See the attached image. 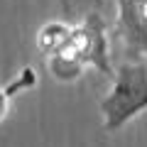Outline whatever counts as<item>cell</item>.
I'll return each mask as SVG.
<instances>
[{
	"label": "cell",
	"instance_id": "277c9868",
	"mask_svg": "<svg viewBox=\"0 0 147 147\" xmlns=\"http://www.w3.org/2000/svg\"><path fill=\"white\" fill-rule=\"evenodd\" d=\"M74 37V25H64V22H49L37 32V47L44 57H54L69 49Z\"/></svg>",
	"mask_w": 147,
	"mask_h": 147
},
{
	"label": "cell",
	"instance_id": "5b68a950",
	"mask_svg": "<svg viewBox=\"0 0 147 147\" xmlns=\"http://www.w3.org/2000/svg\"><path fill=\"white\" fill-rule=\"evenodd\" d=\"M34 84H37L34 69H32V66H25V69H20V74H17L10 84H3V86H0V123L5 120L7 113H10L12 98H15L17 93H22V91L32 88Z\"/></svg>",
	"mask_w": 147,
	"mask_h": 147
},
{
	"label": "cell",
	"instance_id": "52a82bcc",
	"mask_svg": "<svg viewBox=\"0 0 147 147\" xmlns=\"http://www.w3.org/2000/svg\"><path fill=\"white\" fill-rule=\"evenodd\" d=\"M61 7L66 12V17H71V5H69V0H61Z\"/></svg>",
	"mask_w": 147,
	"mask_h": 147
},
{
	"label": "cell",
	"instance_id": "7a4b0ae2",
	"mask_svg": "<svg viewBox=\"0 0 147 147\" xmlns=\"http://www.w3.org/2000/svg\"><path fill=\"white\" fill-rule=\"evenodd\" d=\"M66 52L74 57H79L86 66H93L98 74L110 76L113 66H110V54H108V37H105V22L100 12H88L81 25L74 27V37Z\"/></svg>",
	"mask_w": 147,
	"mask_h": 147
},
{
	"label": "cell",
	"instance_id": "3957f363",
	"mask_svg": "<svg viewBox=\"0 0 147 147\" xmlns=\"http://www.w3.org/2000/svg\"><path fill=\"white\" fill-rule=\"evenodd\" d=\"M115 37L130 57H147V0H115Z\"/></svg>",
	"mask_w": 147,
	"mask_h": 147
},
{
	"label": "cell",
	"instance_id": "6da1fadb",
	"mask_svg": "<svg viewBox=\"0 0 147 147\" xmlns=\"http://www.w3.org/2000/svg\"><path fill=\"white\" fill-rule=\"evenodd\" d=\"M147 110V64L142 61H125L118 66L113 88L100 100L103 130L118 132L132 118Z\"/></svg>",
	"mask_w": 147,
	"mask_h": 147
},
{
	"label": "cell",
	"instance_id": "8992f818",
	"mask_svg": "<svg viewBox=\"0 0 147 147\" xmlns=\"http://www.w3.org/2000/svg\"><path fill=\"white\" fill-rule=\"evenodd\" d=\"M47 64H49L52 76L57 81H61V84H71V81L81 79V74L86 71V64L79 57H74L71 52H61V54H54V57H47Z\"/></svg>",
	"mask_w": 147,
	"mask_h": 147
}]
</instances>
